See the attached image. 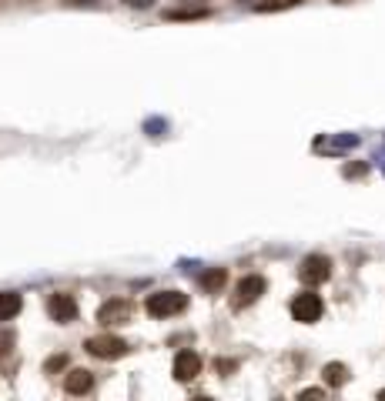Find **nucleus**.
I'll return each mask as SVG.
<instances>
[{
    "label": "nucleus",
    "mask_w": 385,
    "mask_h": 401,
    "mask_svg": "<svg viewBox=\"0 0 385 401\" xmlns=\"http://www.w3.org/2000/svg\"><path fill=\"white\" fill-rule=\"evenodd\" d=\"M188 308V294L181 291H154L148 294V315L151 318H175Z\"/></svg>",
    "instance_id": "nucleus-1"
},
{
    "label": "nucleus",
    "mask_w": 385,
    "mask_h": 401,
    "mask_svg": "<svg viewBox=\"0 0 385 401\" xmlns=\"http://www.w3.org/2000/svg\"><path fill=\"white\" fill-rule=\"evenodd\" d=\"M298 278H302V284H308V288H319V284H325L332 278V261L325 258V254H308V258L298 264Z\"/></svg>",
    "instance_id": "nucleus-2"
},
{
    "label": "nucleus",
    "mask_w": 385,
    "mask_h": 401,
    "mask_svg": "<svg viewBox=\"0 0 385 401\" xmlns=\"http://www.w3.org/2000/svg\"><path fill=\"white\" fill-rule=\"evenodd\" d=\"M265 288H268V281H265L262 274H248V278H242V281H238V288H235L231 308H235V311H242V308L255 304L265 294Z\"/></svg>",
    "instance_id": "nucleus-3"
},
{
    "label": "nucleus",
    "mask_w": 385,
    "mask_h": 401,
    "mask_svg": "<svg viewBox=\"0 0 385 401\" xmlns=\"http://www.w3.org/2000/svg\"><path fill=\"white\" fill-rule=\"evenodd\" d=\"M322 311H325V304H322V298L315 291H302L295 301H292V318L302 321V325H315L322 318Z\"/></svg>",
    "instance_id": "nucleus-4"
},
{
    "label": "nucleus",
    "mask_w": 385,
    "mask_h": 401,
    "mask_svg": "<svg viewBox=\"0 0 385 401\" xmlns=\"http://www.w3.org/2000/svg\"><path fill=\"white\" fill-rule=\"evenodd\" d=\"M88 351L101 361L124 358V355H128V341H124V338H114V335H94V338H88Z\"/></svg>",
    "instance_id": "nucleus-5"
},
{
    "label": "nucleus",
    "mask_w": 385,
    "mask_h": 401,
    "mask_svg": "<svg viewBox=\"0 0 385 401\" xmlns=\"http://www.w3.org/2000/svg\"><path fill=\"white\" fill-rule=\"evenodd\" d=\"M134 315V304L131 301H124V298H111V301L101 304V311H98V321L101 325H124V321H131Z\"/></svg>",
    "instance_id": "nucleus-6"
},
{
    "label": "nucleus",
    "mask_w": 385,
    "mask_h": 401,
    "mask_svg": "<svg viewBox=\"0 0 385 401\" xmlns=\"http://www.w3.org/2000/svg\"><path fill=\"white\" fill-rule=\"evenodd\" d=\"M47 315L54 318L57 325H71V321L77 318L74 294H51V301H47Z\"/></svg>",
    "instance_id": "nucleus-7"
},
{
    "label": "nucleus",
    "mask_w": 385,
    "mask_h": 401,
    "mask_svg": "<svg viewBox=\"0 0 385 401\" xmlns=\"http://www.w3.org/2000/svg\"><path fill=\"white\" fill-rule=\"evenodd\" d=\"M201 375V358L195 351H181L175 358V378L178 381H195Z\"/></svg>",
    "instance_id": "nucleus-8"
},
{
    "label": "nucleus",
    "mask_w": 385,
    "mask_h": 401,
    "mask_svg": "<svg viewBox=\"0 0 385 401\" xmlns=\"http://www.w3.org/2000/svg\"><path fill=\"white\" fill-rule=\"evenodd\" d=\"M64 388H67V395H88L94 388V375L84 368H71L64 378Z\"/></svg>",
    "instance_id": "nucleus-9"
},
{
    "label": "nucleus",
    "mask_w": 385,
    "mask_h": 401,
    "mask_svg": "<svg viewBox=\"0 0 385 401\" xmlns=\"http://www.w3.org/2000/svg\"><path fill=\"white\" fill-rule=\"evenodd\" d=\"M24 298L17 291H0V321H11V318L21 315Z\"/></svg>",
    "instance_id": "nucleus-10"
},
{
    "label": "nucleus",
    "mask_w": 385,
    "mask_h": 401,
    "mask_svg": "<svg viewBox=\"0 0 385 401\" xmlns=\"http://www.w3.org/2000/svg\"><path fill=\"white\" fill-rule=\"evenodd\" d=\"M225 281H228V271H225V268H211V271L201 274V288L208 294H218L221 288H225Z\"/></svg>",
    "instance_id": "nucleus-11"
},
{
    "label": "nucleus",
    "mask_w": 385,
    "mask_h": 401,
    "mask_svg": "<svg viewBox=\"0 0 385 401\" xmlns=\"http://www.w3.org/2000/svg\"><path fill=\"white\" fill-rule=\"evenodd\" d=\"M322 378H325V385H332V388H342V385L349 381V368H345V365H339V361H332V365H325Z\"/></svg>",
    "instance_id": "nucleus-12"
},
{
    "label": "nucleus",
    "mask_w": 385,
    "mask_h": 401,
    "mask_svg": "<svg viewBox=\"0 0 385 401\" xmlns=\"http://www.w3.org/2000/svg\"><path fill=\"white\" fill-rule=\"evenodd\" d=\"M298 4H305V0H258L255 7L262 14H268V11H285V7H298Z\"/></svg>",
    "instance_id": "nucleus-13"
},
{
    "label": "nucleus",
    "mask_w": 385,
    "mask_h": 401,
    "mask_svg": "<svg viewBox=\"0 0 385 401\" xmlns=\"http://www.w3.org/2000/svg\"><path fill=\"white\" fill-rule=\"evenodd\" d=\"M14 345H17V338H14L11 331H4V328H0V361H4L7 355H11Z\"/></svg>",
    "instance_id": "nucleus-14"
},
{
    "label": "nucleus",
    "mask_w": 385,
    "mask_h": 401,
    "mask_svg": "<svg viewBox=\"0 0 385 401\" xmlns=\"http://www.w3.org/2000/svg\"><path fill=\"white\" fill-rule=\"evenodd\" d=\"M362 174H369V164H349L345 167V177H362Z\"/></svg>",
    "instance_id": "nucleus-15"
},
{
    "label": "nucleus",
    "mask_w": 385,
    "mask_h": 401,
    "mask_svg": "<svg viewBox=\"0 0 385 401\" xmlns=\"http://www.w3.org/2000/svg\"><path fill=\"white\" fill-rule=\"evenodd\" d=\"M64 355H57V358H51V361H47V371H54V368H64Z\"/></svg>",
    "instance_id": "nucleus-16"
},
{
    "label": "nucleus",
    "mask_w": 385,
    "mask_h": 401,
    "mask_svg": "<svg viewBox=\"0 0 385 401\" xmlns=\"http://www.w3.org/2000/svg\"><path fill=\"white\" fill-rule=\"evenodd\" d=\"M322 395H325L322 388H305V391H302V398H322Z\"/></svg>",
    "instance_id": "nucleus-17"
},
{
    "label": "nucleus",
    "mask_w": 385,
    "mask_h": 401,
    "mask_svg": "<svg viewBox=\"0 0 385 401\" xmlns=\"http://www.w3.org/2000/svg\"><path fill=\"white\" fill-rule=\"evenodd\" d=\"M235 368H238L235 361H218V371H235Z\"/></svg>",
    "instance_id": "nucleus-18"
},
{
    "label": "nucleus",
    "mask_w": 385,
    "mask_h": 401,
    "mask_svg": "<svg viewBox=\"0 0 385 401\" xmlns=\"http://www.w3.org/2000/svg\"><path fill=\"white\" fill-rule=\"evenodd\" d=\"M128 4H131V7H148L151 0H128Z\"/></svg>",
    "instance_id": "nucleus-19"
},
{
    "label": "nucleus",
    "mask_w": 385,
    "mask_h": 401,
    "mask_svg": "<svg viewBox=\"0 0 385 401\" xmlns=\"http://www.w3.org/2000/svg\"><path fill=\"white\" fill-rule=\"evenodd\" d=\"M379 398H385V391H379Z\"/></svg>",
    "instance_id": "nucleus-20"
}]
</instances>
